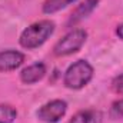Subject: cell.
<instances>
[{
  "label": "cell",
  "instance_id": "obj_10",
  "mask_svg": "<svg viewBox=\"0 0 123 123\" xmlns=\"http://www.w3.org/2000/svg\"><path fill=\"white\" fill-rule=\"evenodd\" d=\"M17 117V110L10 105H0V123H13Z\"/></svg>",
  "mask_w": 123,
  "mask_h": 123
},
{
  "label": "cell",
  "instance_id": "obj_5",
  "mask_svg": "<svg viewBox=\"0 0 123 123\" xmlns=\"http://www.w3.org/2000/svg\"><path fill=\"white\" fill-rule=\"evenodd\" d=\"M25 62V55L17 50L0 52V72H12L20 67Z\"/></svg>",
  "mask_w": 123,
  "mask_h": 123
},
{
  "label": "cell",
  "instance_id": "obj_9",
  "mask_svg": "<svg viewBox=\"0 0 123 123\" xmlns=\"http://www.w3.org/2000/svg\"><path fill=\"white\" fill-rule=\"evenodd\" d=\"M76 0H44L43 3V13L46 14H53L62 9L67 7L69 4L74 3Z\"/></svg>",
  "mask_w": 123,
  "mask_h": 123
},
{
  "label": "cell",
  "instance_id": "obj_2",
  "mask_svg": "<svg viewBox=\"0 0 123 123\" xmlns=\"http://www.w3.org/2000/svg\"><path fill=\"white\" fill-rule=\"evenodd\" d=\"M93 77V67L89 62L77 60L69 66V69L64 73L63 83L66 87L77 90L85 87Z\"/></svg>",
  "mask_w": 123,
  "mask_h": 123
},
{
  "label": "cell",
  "instance_id": "obj_13",
  "mask_svg": "<svg viewBox=\"0 0 123 123\" xmlns=\"http://www.w3.org/2000/svg\"><path fill=\"white\" fill-rule=\"evenodd\" d=\"M116 33H117V36H119V37H120V39L123 40V23L117 26V29H116Z\"/></svg>",
  "mask_w": 123,
  "mask_h": 123
},
{
  "label": "cell",
  "instance_id": "obj_8",
  "mask_svg": "<svg viewBox=\"0 0 123 123\" xmlns=\"http://www.w3.org/2000/svg\"><path fill=\"white\" fill-rule=\"evenodd\" d=\"M102 116L96 110H82L77 112L67 123H100Z\"/></svg>",
  "mask_w": 123,
  "mask_h": 123
},
{
  "label": "cell",
  "instance_id": "obj_11",
  "mask_svg": "<svg viewBox=\"0 0 123 123\" xmlns=\"http://www.w3.org/2000/svg\"><path fill=\"white\" fill-rule=\"evenodd\" d=\"M112 89L119 94H123V74L116 76L113 80H112Z\"/></svg>",
  "mask_w": 123,
  "mask_h": 123
},
{
  "label": "cell",
  "instance_id": "obj_1",
  "mask_svg": "<svg viewBox=\"0 0 123 123\" xmlns=\"http://www.w3.org/2000/svg\"><path fill=\"white\" fill-rule=\"evenodd\" d=\"M55 31V23L50 20H40L30 25L20 34V46L25 49H36L42 46Z\"/></svg>",
  "mask_w": 123,
  "mask_h": 123
},
{
  "label": "cell",
  "instance_id": "obj_3",
  "mask_svg": "<svg viewBox=\"0 0 123 123\" xmlns=\"http://www.w3.org/2000/svg\"><path fill=\"white\" fill-rule=\"evenodd\" d=\"M86 39H87V33L83 29H76V30L69 31L64 37H62L60 40L55 44L53 53L56 56L73 55V53H76V52H79L82 49V46L85 44Z\"/></svg>",
  "mask_w": 123,
  "mask_h": 123
},
{
  "label": "cell",
  "instance_id": "obj_7",
  "mask_svg": "<svg viewBox=\"0 0 123 123\" xmlns=\"http://www.w3.org/2000/svg\"><path fill=\"white\" fill-rule=\"evenodd\" d=\"M97 1L99 0H85L83 3H80L77 6V9L72 13L70 19H69V26L70 25H76L77 22L83 20L85 17H87L90 13L93 12V9L97 6Z\"/></svg>",
  "mask_w": 123,
  "mask_h": 123
},
{
  "label": "cell",
  "instance_id": "obj_4",
  "mask_svg": "<svg viewBox=\"0 0 123 123\" xmlns=\"http://www.w3.org/2000/svg\"><path fill=\"white\" fill-rule=\"evenodd\" d=\"M66 110H67V103L64 100L56 99L43 105L37 112V117L46 123H57L66 115Z\"/></svg>",
  "mask_w": 123,
  "mask_h": 123
},
{
  "label": "cell",
  "instance_id": "obj_12",
  "mask_svg": "<svg viewBox=\"0 0 123 123\" xmlns=\"http://www.w3.org/2000/svg\"><path fill=\"white\" fill-rule=\"evenodd\" d=\"M112 115L115 117H123V99L116 100L112 105Z\"/></svg>",
  "mask_w": 123,
  "mask_h": 123
},
{
  "label": "cell",
  "instance_id": "obj_6",
  "mask_svg": "<svg viewBox=\"0 0 123 123\" xmlns=\"http://www.w3.org/2000/svg\"><path fill=\"white\" fill-rule=\"evenodd\" d=\"M46 74V66L42 62L33 63L30 66H27L26 69L22 70L20 73V80L26 85H33L39 80H42Z\"/></svg>",
  "mask_w": 123,
  "mask_h": 123
}]
</instances>
